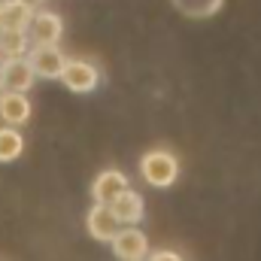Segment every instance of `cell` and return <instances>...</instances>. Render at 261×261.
Returning a JSON list of instances; mask_svg holds the SVG:
<instances>
[{"instance_id": "13", "label": "cell", "mask_w": 261, "mask_h": 261, "mask_svg": "<svg viewBox=\"0 0 261 261\" xmlns=\"http://www.w3.org/2000/svg\"><path fill=\"white\" fill-rule=\"evenodd\" d=\"M21 152H24V137H21L15 128L3 125V128H0V164L15 161Z\"/></svg>"}, {"instance_id": "2", "label": "cell", "mask_w": 261, "mask_h": 261, "mask_svg": "<svg viewBox=\"0 0 261 261\" xmlns=\"http://www.w3.org/2000/svg\"><path fill=\"white\" fill-rule=\"evenodd\" d=\"M67 91L73 94H91L100 82V70L91 64V61H82V58H67L64 67H61V76Z\"/></svg>"}, {"instance_id": "1", "label": "cell", "mask_w": 261, "mask_h": 261, "mask_svg": "<svg viewBox=\"0 0 261 261\" xmlns=\"http://www.w3.org/2000/svg\"><path fill=\"white\" fill-rule=\"evenodd\" d=\"M140 173L155 189H170L179 179V158L167 149H152L140 158Z\"/></svg>"}, {"instance_id": "7", "label": "cell", "mask_w": 261, "mask_h": 261, "mask_svg": "<svg viewBox=\"0 0 261 261\" xmlns=\"http://www.w3.org/2000/svg\"><path fill=\"white\" fill-rule=\"evenodd\" d=\"M128 176L122 173V170H103L97 179H94V186H91V195H94V203H103V206H110L116 197L122 195V192H128Z\"/></svg>"}, {"instance_id": "10", "label": "cell", "mask_w": 261, "mask_h": 261, "mask_svg": "<svg viewBox=\"0 0 261 261\" xmlns=\"http://www.w3.org/2000/svg\"><path fill=\"white\" fill-rule=\"evenodd\" d=\"M34 18V6L24 0H6L0 3V34L3 31H28Z\"/></svg>"}, {"instance_id": "14", "label": "cell", "mask_w": 261, "mask_h": 261, "mask_svg": "<svg viewBox=\"0 0 261 261\" xmlns=\"http://www.w3.org/2000/svg\"><path fill=\"white\" fill-rule=\"evenodd\" d=\"M173 6L186 12L189 18H206L222 6V0H173Z\"/></svg>"}, {"instance_id": "16", "label": "cell", "mask_w": 261, "mask_h": 261, "mask_svg": "<svg viewBox=\"0 0 261 261\" xmlns=\"http://www.w3.org/2000/svg\"><path fill=\"white\" fill-rule=\"evenodd\" d=\"M0 91H3V61H0Z\"/></svg>"}, {"instance_id": "9", "label": "cell", "mask_w": 261, "mask_h": 261, "mask_svg": "<svg viewBox=\"0 0 261 261\" xmlns=\"http://www.w3.org/2000/svg\"><path fill=\"white\" fill-rule=\"evenodd\" d=\"M34 70L28 64V58H9L3 61V91H18L24 94L34 85Z\"/></svg>"}, {"instance_id": "18", "label": "cell", "mask_w": 261, "mask_h": 261, "mask_svg": "<svg viewBox=\"0 0 261 261\" xmlns=\"http://www.w3.org/2000/svg\"><path fill=\"white\" fill-rule=\"evenodd\" d=\"M0 3H6V0H0Z\"/></svg>"}, {"instance_id": "4", "label": "cell", "mask_w": 261, "mask_h": 261, "mask_svg": "<svg viewBox=\"0 0 261 261\" xmlns=\"http://www.w3.org/2000/svg\"><path fill=\"white\" fill-rule=\"evenodd\" d=\"M110 243L119 261H143L149 255V237L137 225H122Z\"/></svg>"}, {"instance_id": "6", "label": "cell", "mask_w": 261, "mask_h": 261, "mask_svg": "<svg viewBox=\"0 0 261 261\" xmlns=\"http://www.w3.org/2000/svg\"><path fill=\"white\" fill-rule=\"evenodd\" d=\"M85 228H88V234H91L94 240H100V243H110L122 225H119V219L113 216V210H110V206H103V203H94V206L88 210V216H85Z\"/></svg>"}, {"instance_id": "12", "label": "cell", "mask_w": 261, "mask_h": 261, "mask_svg": "<svg viewBox=\"0 0 261 261\" xmlns=\"http://www.w3.org/2000/svg\"><path fill=\"white\" fill-rule=\"evenodd\" d=\"M28 52H31V40L24 31H3L0 34V61L28 58Z\"/></svg>"}, {"instance_id": "3", "label": "cell", "mask_w": 261, "mask_h": 261, "mask_svg": "<svg viewBox=\"0 0 261 261\" xmlns=\"http://www.w3.org/2000/svg\"><path fill=\"white\" fill-rule=\"evenodd\" d=\"M24 34H28L31 46H55L64 34V21L52 9H34V18H31Z\"/></svg>"}, {"instance_id": "8", "label": "cell", "mask_w": 261, "mask_h": 261, "mask_svg": "<svg viewBox=\"0 0 261 261\" xmlns=\"http://www.w3.org/2000/svg\"><path fill=\"white\" fill-rule=\"evenodd\" d=\"M0 119L9 125V128H18L31 119V100L28 94H18V91H0Z\"/></svg>"}, {"instance_id": "15", "label": "cell", "mask_w": 261, "mask_h": 261, "mask_svg": "<svg viewBox=\"0 0 261 261\" xmlns=\"http://www.w3.org/2000/svg\"><path fill=\"white\" fill-rule=\"evenodd\" d=\"M146 258L149 261H182V255L173 252V249H155V252H149Z\"/></svg>"}, {"instance_id": "17", "label": "cell", "mask_w": 261, "mask_h": 261, "mask_svg": "<svg viewBox=\"0 0 261 261\" xmlns=\"http://www.w3.org/2000/svg\"><path fill=\"white\" fill-rule=\"evenodd\" d=\"M24 3H31V6H34V3H40V0H24Z\"/></svg>"}, {"instance_id": "5", "label": "cell", "mask_w": 261, "mask_h": 261, "mask_svg": "<svg viewBox=\"0 0 261 261\" xmlns=\"http://www.w3.org/2000/svg\"><path fill=\"white\" fill-rule=\"evenodd\" d=\"M64 61L67 55L58 46H31V52H28V64L37 79H58Z\"/></svg>"}, {"instance_id": "11", "label": "cell", "mask_w": 261, "mask_h": 261, "mask_svg": "<svg viewBox=\"0 0 261 261\" xmlns=\"http://www.w3.org/2000/svg\"><path fill=\"white\" fill-rule=\"evenodd\" d=\"M110 210H113V216L119 219V225H137L146 213V203H143V197L137 195V192H122V195L116 197L113 203H110Z\"/></svg>"}]
</instances>
